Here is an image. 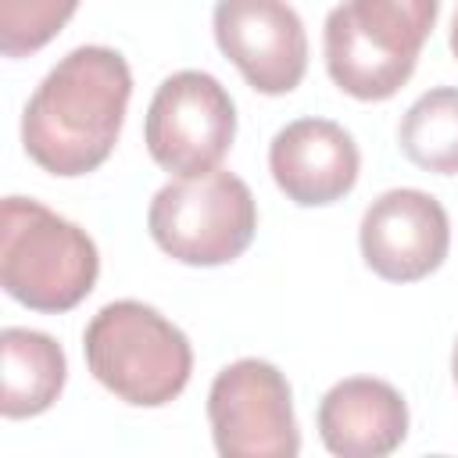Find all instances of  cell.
I'll use <instances>...</instances> for the list:
<instances>
[{
  "label": "cell",
  "instance_id": "cell-10",
  "mask_svg": "<svg viewBox=\"0 0 458 458\" xmlns=\"http://www.w3.org/2000/svg\"><path fill=\"white\" fill-rule=\"evenodd\" d=\"M276 186L301 208H322L347 197L361 172L354 136L329 118H297L268 143Z\"/></svg>",
  "mask_w": 458,
  "mask_h": 458
},
{
  "label": "cell",
  "instance_id": "cell-13",
  "mask_svg": "<svg viewBox=\"0 0 458 458\" xmlns=\"http://www.w3.org/2000/svg\"><path fill=\"white\" fill-rule=\"evenodd\" d=\"M401 154L437 175H458V86L422 93L397 125Z\"/></svg>",
  "mask_w": 458,
  "mask_h": 458
},
{
  "label": "cell",
  "instance_id": "cell-5",
  "mask_svg": "<svg viewBox=\"0 0 458 458\" xmlns=\"http://www.w3.org/2000/svg\"><path fill=\"white\" fill-rule=\"evenodd\" d=\"M147 229L168 258L215 268L236 261L250 247L258 233V204L250 186L225 168L175 175L154 193Z\"/></svg>",
  "mask_w": 458,
  "mask_h": 458
},
{
  "label": "cell",
  "instance_id": "cell-7",
  "mask_svg": "<svg viewBox=\"0 0 458 458\" xmlns=\"http://www.w3.org/2000/svg\"><path fill=\"white\" fill-rule=\"evenodd\" d=\"M208 422L222 458H293L301 451L290 383L265 358H240L215 376Z\"/></svg>",
  "mask_w": 458,
  "mask_h": 458
},
{
  "label": "cell",
  "instance_id": "cell-12",
  "mask_svg": "<svg viewBox=\"0 0 458 458\" xmlns=\"http://www.w3.org/2000/svg\"><path fill=\"white\" fill-rule=\"evenodd\" d=\"M0 354H4V386H0L4 419H32L61 397L68 379V361L54 336L39 329L7 326L0 333Z\"/></svg>",
  "mask_w": 458,
  "mask_h": 458
},
{
  "label": "cell",
  "instance_id": "cell-2",
  "mask_svg": "<svg viewBox=\"0 0 458 458\" xmlns=\"http://www.w3.org/2000/svg\"><path fill=\"white\" fill-rule=\"evenodd\" d=\"M440 0H344L326 14L329 79L354 100H390L415 72Z\"/></svg>",
  "mask_w": 458,
  "mask_h": 458
},
{
  "label": "cell",
  "instance_id": "cell-6",
  "mask_svg": "<svg viewBox=\"0 0 458 458\" xmlns=\"http://www.w3.org/2000/svg\"><path fill=\"white\" fill-rule=\"evenodd\" d=\"M236 136V104L229 89L197 68L168 75L150 97L143 140L150 157L175 175L218 168Z\"/></svg>",
  "mask_w": 458,
  "mask_h": 458
},
{
  "label": "cell",
  "instance_id": "cell-3",
  "mask_svg": "<svg viewBox=\"0 0 458 458\" xmlns=\"http://www.w3.org/2000/svg\"><path fill=\"white\" fill-rule=\"evenodd\" d=\"M82 351L93 379L136 408L175 401L193 372L186 333L143 301L104 304L82 333Z\"/></svg>",
  "mask_w": 458,
  "mask_h": 458
},
{
  "label": "cell",
  "instance_id": "cell-8",
  "mask_svg": "<svg viewBox=\"0 0 458 458\" xmlns=\"http://www.w3.org/2000/svg\"><path fill=\"white\" fill-rule=\"evenodd\" d=\"M218 50L240 68L250 89L283 97L308 68V32L286 0H218L211 11Z\"/></svg>",
  "mask_w": 458,
  "mask_h": 458
},
{
  "label": "cell",
  "instance_id": "cell-9",
  "mask_svg": "<svg viewBox=\"0 0 458 458\" xmlns=\"http://www.w3.org/2000/svg\"><path fill=\"white\" fill-rule=\"evenodd\" d=\"M365 265L386 283H415L437 272L451 247V222L444 204L426 190L379 193L358 225Z\"/></svg>",
  "mask_w": 458,
  "mask_h": 458
},
{
  "label": "cell",
  "instance_id": "cell-1",
  "mask_svg": "<svg viewBox=\"0 0 458 458\" xmlns=\"http://www.w3.org/2000/svg\"><path fill=\"white\" fill-rule=\"evenodd\" d=\"M132 97L129 61L111 47L68 50L21 111V147L50 175L75 179L100 168L122 132Z\"/></svg>",
  "mask_w": 458,
  "mask_h": 458
},
{
  "label": "cell",
  "instance_id": "cell-15",
  "mask_svg": "<svg viewBox=\"0 0 458 458\" xmlns=\"http://www.w3.org/2000/svg\"><path fill=\"white\" fill-rule=\"evenodd\" d=\"M451 54H454V61H458V11H454V18H451Z\"/></svg>",
  "mask_w": 458,
  "mask_h": 458
},
{
  "label": "cell",
  "instance_id": "cell-4",
  "mask_svg": "<svg viewBox=\"0 0 458 458\" xmlns=\"http://www.w3.org/2000/svg\"><path fill=\"white\" fill-rule=\"evenodd\" d=\"M100 272L93 236L32 197H4L0 283L32 311H68L89 297Z\"/></svg>",
  "mask_w": 458,
  "mask_h": 458
},
{
  "label": "cell",
  "instance_id": "cell-16",
  "mask_svg": "<svg viewBox=\"0 0 458 458\" xmlns=\"http://www.w3.org/2000/svg\"><path fill=\"white\" fill-rule=\"evenodd\" d=\"M451 376H454V383H458V340H454V351H451Z\"/></svg>",
  "mask_w": 458,
  "mask_h": 458
},
{
  "label": "cell",
  "instance_id": "cell-14",
  "mask_svg": "<svg viewBox=\"0 0 458 458\" xmlns=\"http://www.w3.org/2000/svg\"><path fill=\"white\" fill-rule=\"evenodd\" d=\"M79 0H0V50L25 57L47 47L75 14Z\"/></svg>",
  "mask_w": 458,
  "mask_h": 458
},
{
  "label": "cell",
  "instance_id": "cell-11",
  "mask_svg": "<svg viewBox=\"0 0 458 458\" xmlns=\"http://www.w3.org/2000/svg\"><path fill=\"white\" fill-rule=\"evenodd\" d=\"M318 437L340 458H386L408 437V404L386 379H340L318 401Z\"/></svg>",
  "mask_w": 458,
  "mask_h": 458
}]
</instances>
